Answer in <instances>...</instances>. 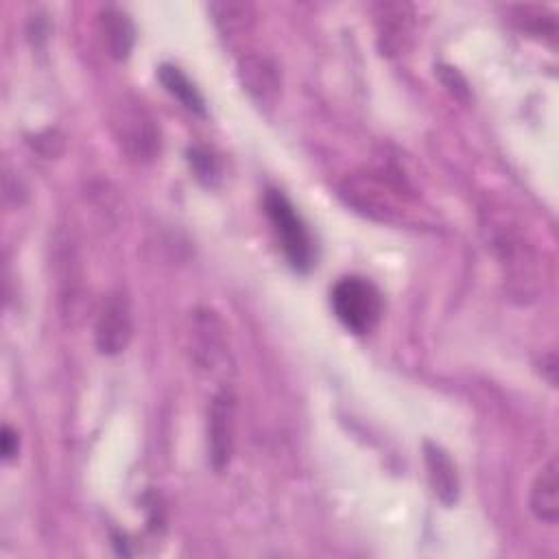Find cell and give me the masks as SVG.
<instances>
[{
  "instance_id": "cell-1",
  "label": "cell",
  "mask_w": 559,
  "mask_h": 559,
  "mask_svg": "<svg viewBox=\"0 0 559 559\" xmlns=\"http://www.w3.org/2000/svg\"><path fill=\"white\" fill-rule=\"evenodd\" d=\"M330 306L336 319L354 334L371 332L384 310L382 293L373 282L360 275L341 277L330 293Z\"/></svg>"
},
{
  "instance_id": "cell-4",
  "label": "cell",
  "mask_w": 559,
  "mask_h": 559,
  "mask_svg": "<svg viewBox=\"0 0 559 559\" xmlns=\"http://www.w3.org/2000/svg\"><path fill=\"white\" fill-rule=\"evenodd\" d=\"M234 408L236 400L231 391L223 389L214 395L210 404V424H207V439H210V459L216 472H221L231 456V439H234Z\"/></svg>"
},
{
  "instance_id": "cell-13",
  "label": "cell",
  "mask_w": 559,
  "mask_h": 559,
  "mask_svg": "<svg viewBox=\"0 0 559 559\" xmlns=\"http://www.w3.org/2000/svg\"><path fill=\"white\" fill-rule=\"evenodd\" d=\"M188 162H190L194 175H197L201 181L214 183V179H218V173H221L218 162H216V157H214L207 148H203V146H192V148L188 151Z\"/></svg>"
},
{
  "instance_id": "cell-9",
  "label": "cell",
  "mask_w": 559,
  "mask_h": 559,
  "mask_svg": "<svg viewBox=\"0 0 559 559\" xmlns=\"http://www.w3.org/2000/svg\"><path fill=\"white\" fill-rule=\"evenodd\" d=\"M98 22L109 55L116 59H127L135 41V28L129 15L118 7H107L100 11Z\"/></svg>"
},
{
  "instance_id": "cell-8",
  "label": "cell",
  "mask_w": 559,
  "mask_h": 559,
  "mask_svg": "<svg viewBox=\"0 0 559 559\" xmlns=\"http://www.w3.org/2000/svg\"><path fill=\"white\" fill-rule=\"evenodd\" d=\"M531 511L546 524L559 520V467L555 456L542 465L531 485Z\"/></svg>"
},
{
  "instance_id": "cell-7",
  "label": "cell",
  "mask_w": 559,
  "mask_h": 559,
  "mask_svg": "<svg viewBox=\"0 0 559 559\" xmlns=\"http://www.w3.org/2000/svg\"><path fill=\"white\" fill-rule=\"evenodd\" d=\"M238 74H240L242 85L255 100L271 103L277 96L280 74L271 59L260 57V55L242 57L238 63Z\"/></svg>"
},
{
  "instance_id": "cell-6",
  "label": "cell",
  "mask_w": 559,
  "mask_h": 559,
  "mask_svg": "<svg viewBox=\"0 0 559 559\" xmlns=\"http://www.w3.org/2000/svg\"><path fill=\"white\" fill-rule=\"evenodd\" d=\"M424 461H426L428 480H430L435 496L445 507H452L459 498V474H456V465L452 463L450 454L441 445L426 441L424 443Z\"/></svg>"
},
{
  "instance_id": "cell-12",
  "label": "cell",
  "mask_w": 559,
  "mask_h": 559,
  "mask_svg": "<svg viewBox=\"0 0 559 559\" xmlns=\"http://www.w3.org/2000/svg\"><path fill=\"white\" fill-rule=\"evenodd\" d=\"M214 20L223 28V33H234V31H245L247 17H249V7L247 4H214Z\"/></svg>"
},
{
  "instance_id": "cell-10",
  "label": "cell",
  "mask_w": 559,
  "mask_h": 559,
  "mask_svg": "<svg viewBox=\"0 0 559 559\" xmlns=\"http://www.w3.org/2000/svg\"><path fill=\"white\" fill-rule=\"evenodd\" d=\"M157 79L164 85V90L177 98L188 111L197 114V116H205V100L199 94V90L194 87V83L181 72V68L173 66V63H162L157 68Z\"/></svg>"
},
{
  "instance_id": "cell-3",
  "label": "cell",
  "mask_w": 559,
  "mask_h": 559,
  "mask_svg": "<svg viewBox=\"0 0 559 559\" xmlns=\"http://www.w3.org/2000/svg\"><path fill=\"white\" fill-rule=\"evenodd\" d=\"M131 310L124 295L114 293L105 299L96 321V347L100 354L114 356L124 352L131 338Z\"/></svg>"
},
{
  "instance_id": "cell-2",
  "label": "cell",
  "mask_w": 559,
  "mask_h": 559,
  "mask_svg": "<svg viewBox=\"0 0 559 559\" xmlns=\"http://www.w3.org/2000/svg\"><path fill=\"white\" fill-rule=\"evenodd\" d=\"M264 212L290 266L306 273L314 264V245L295 205L286 199L284 192L269 188L264 194Z\"/></svg>"
},
{
  "instance_id": "cell-15",
  "label": "cell",
  "mask_w": 559,
  "mask_h": 559,
  "mask_svg": "<svg viewBox=\"0 0 559 559\" xmlns=\"http://www.w3.org/2000/svg\"><path fill=\"white\" fill-rule=\"evenodd\" d=\"M17 448H20V439H17V432L4 424L2 426V437H0V450H2V456L7 461H11L15 454H17Z\"/></svg>"
},
{
  "instance_id": "cell-5",
  "label": "cell",
  "mask_w": 559,
  "mask_h": 559,
  "mask_svg": "<svg viewBox=\"0 0 559 559\" xmlns=\"http://www.w3.org/2000/svg\"><path fill=\"white\" fill-rule=\"evenodd\" d=\"M120 142L135 159H151L159 148V138L155 129V120L140 107L122 109L120 120L116 122Z\"/></svg>"
},
{
  "instance_id": "cell-14",
  "label": "cell",
  "mask_w": 559,
  "mask_h": 559,
  "mask_svg": "<svg viewBox=\"0 0 559 559\" xmlns=\"http://www.w3.org/2000/svg\"><path fill=\"white\" fill-rule=\"evenodd\" d=\"M439 76L441 81L456 94H467V83L465 79L456 72V68H448V66H439Z\"/></svg>"
},
{
  "instance_id": "cell-11",
  "label": "cell",
  "mask_w": 559,
  "mask_h": 559,
  "mask_svg": "<svg viewBox=\"0 0 559 559\" xmlns=\"http://www.w3.org/2000/svg\"><path fill=\"white\" fill-rule=\"evenodd\" d=\"M408 7H404V4H386V7H382V15L380 17H384L382 20V24H384V28H382V37H384V46L389 48V46H397L400 44V39L406 35V17L408 15H404V11H406Z\"/></svg>"
}]
</instances>
